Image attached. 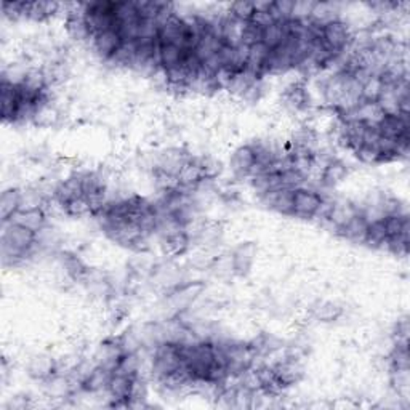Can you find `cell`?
<instances>
[{"mask_svg": "<svg viewBox=\"0 0 410 410\" xmlns=\"http://www.w3.org/2000/svg\"><path fill=\"white\" fill-rule=\"evenodd\" d=\"M36 239L37 233L34 229L14 222L5 223L2 236V255L5 265H8L10 260L13 265L14 261L23 260L24 257L29 255L36 244Z\"/></svg>", "mask_w": 410, "mask_h": 410, "instance_id": "obj_1", "label": "cell"}, {"mask_svg": "<svg viewBox=\"0 0 410 410\" xmlns=\"http://www.w3.org/2000/svg\"><path fill=\"white\" fill-rule=\"evenodd\" d=\"M324 199L317 191L306 188L294 189L292 193V217L296 218H314L321 213Z\"/></svg>", "mask_w": 410, "mask_h": 410, "instance_id": "obj_2", "label": "cell"}, {"mask_svg": "<svg viewBox=\"0 0 410 410\" xmlns=\"http://www.w3.org/2000/svg\"><path fill=\"white\" fill-rule=\"evenodd\" d=\"M231 165L237 175H244V177L253 175L257 167V148H253V146H242V148H239L233 155Z\"/></svg>", "mask_w": 410, "mask_h": 410, "instance_id": "obj_3", "label": "cell"}, {"mask_svg": "<svg viewBox=\"0 0 410 410\" xmlns=\"http://www.w3.org/2000/svg\"><path fill=\"white\" fill-rule=\"evenodd\" d=\"M23 196L18 189H7L0 199V212H2L3 224L12 222V218L21 210Z\"/></svg>", "mask_w": 410, "mask_h": 410, "instance_id": "obj_4", "label": "cell"}, {"mask_svg": "<svg viewBox=\"0 0 410 410\" xmlns=\"http://www.w3.org/2000/svg\"><path fill=\"white\" fill-rule=\"evenodd\" d=\"M12 222L23 224V226L31 228L34 231H39L42 228L43 222H45V217H43L42 210L39 207H29L26 210H19V212L12 218Z\"/></svg>", "mask_w": 410, "mask_h": 410, "instance_id": "obj_5", "label": "cell"}, {"mask_svg": "<svg viewBox=\"0 0 410 410\" xmlns=\"http://www.w3.org/2000/svg\"><path fill=\"white\" fill-rule=\"evenodd\" d=\"M52 370H53V364L50 363V359L37 358L31 363V367H29V374H31L32 377L45 378L52 374Z\"/></svg>", "mask_w": 410, "mask_h": 410, "instance_id": "obj_6", "label": "cell"}]
</instances>
